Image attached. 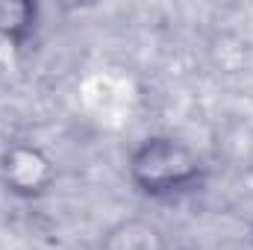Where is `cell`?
I'll use <instances>...</instances> for the list:
<instances>
[{
    "instance_id": "obj_5",
    "label": "cell",
    "mask_w": 253,
    "mask_h": 250,
    "mask_svg": "<svg viewBox=\"0 0 253 250\" xmlns=\"http://www.w3.org/2000/svg\"><path fill=\"white\" fill-rule=\"evenodd\" d=\"M39 9L33 3H21V0H0V42H18L24 39L33 24H36Z\"/></svg>"
},
{
    "instance_id": "obj_3",
    "label": "cell",
    "mask_w": 253,
    "mask_h": 250,
    "mask_svg": "<svg viewBox=\"0 0 253 250\" xmlns=\"http://www.w3.org/2000/svg\"><path fill=\"white\" fill-rule=\"evenodd\" d=\"M0 174H3V183L12 191L36 194V191H44V186L50 183L53 168H50V159L39 147L15 144L0 156Z\"/></svg>"
},
{
    "instance_id": "obj_2",
    "label": "cell",
    "mask_w": 253,
    "mask_h": 250,
    "mask_svg": "<svg viewBox=\"0 0 253 250\" xmlns=\"http://www.w3.org/2000/svg\"><path fill=\"white\" fill-rule=\"evenodd\" d=\"M83 103L97 124L118 126L129 121L126 115L132 112L135 88H132L129 77H118L112 71H103V74H94L83 83Z\"/></svg>"
},
{
    "instance_id": "obj_4",
    "label": "cell",
    "mask_w": 253,
    "mask_h": 250,
    "mask_svg": "<svg viewBox=\"0 0 253 250\" xmlns=\"http://www.w3.org/2000/svg\"><path fill=\"white\" fill-rule=\"evenodd\" d=\"M100 250H165V236L153 221L126 218L103 236Z\"/></svg>"
},
{
    "instance_id": "obj_1",
    "label": "cell",
    "mask_w": 253,
    "mask_h": 250,
    "mask_svg": "<svg viewBox=\"0 0 253 250\" xmlns=\"http://www.w3.org/2000/svg\"><path fill=\"white\" fill-rule=\"evenodd\" d=\"M129 174L150 194L183 191L200 177V159L189 144L171 135H150L132 150Z\"/></svg>"
}]
</instances>
